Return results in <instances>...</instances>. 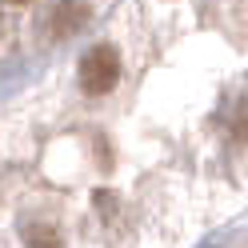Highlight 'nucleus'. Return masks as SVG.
I'll return each mask as SVG.
<instances>
[{
    "label": "nucleus",
    "instance_id": "nucleus-1",
    "mask_svg": "<svg viewBox=\"0 0 248 248\" xmlns=\"http://www.w3.org/2000/svg\"><path fill=\"white\" fill-rule=\"evenodd\" d=\"M120 80V56L116 48H108V44H96L84 60H80V88L88 96H108V92L116 88Z\"/></svg>",
    "mask_w": 248,
    "mask_h": 248
},
{
    "label": "nucleus",
    "instance_id": "nucleus-2",
    "mask_svg": "<svg viewBox=\"0 0 248 248\" xmlns=\"http://www.w3.org/2000/svg\"><path fill=\"white\" fill-rule=\"evenodd\" d=\"M52 32L56 36H72V32H80V28L88 24V4L84 0H60V4L52 8Z\"/></svg>",
    "mask_w": 248,
    "mask_h": 248
},
{
    "label": "nucleus",
    "instance_id": "nucleus-3",
    "mask_svg": "<svg viewBox=\"0 0 248 248\" xmlns=\"http://www.w3.org/2000/svg\"><path fill=\"white\" fill-rule=\"evenodd\" d=\"M24 240H28V248H60V236L52 228H40V224H32L24 232Z\"/></svg>",
    "mask_w": 248,
    "mask_h": 248
},
{
    "label": "nucleus",
    "instance_id": "nucleus-4",
    "mask_svg": "<svg viewBox=\"0 0 248 248\" xmlns=\"http://www.w3.org/2000/svg\"><path fill=\"white\" fill-rule=\"evenodd\" d=\"M12 4H28V0H12Z\"/></svg>",
    "mask_w": 248,
    "mask_h": 248
}]
</instances>
